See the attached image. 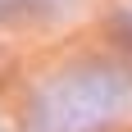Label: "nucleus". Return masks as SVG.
<instances>
[{
	"label": "nucleus",
	"mask_w": 132,
	"mask_h": 132,
	"mask_svg": "<svg viewBox=\"0 0 132 132\" xmlns=\"http://www.w3.org/2000/svg\"><path fill=\"white\" fill-rule=\"evenodd\" d=\"M41 100L50 105L41 132H96L132 100V73L119 64H82L50 82Z\"/></svg>",
	"instance_id": "obj_1"
},
{
	"label": "nucleus",
	"mask_w": 132,
	"mask_h": 132,
	"mask_svg": "<svg viewBox=\"0 0 132 132\" xmlns=\"http://www.w3.org/2000/svg\"><path fill=\"white\" fill-rule=\"evenodd\" d=\"M68 0H0V9L5 14H27V9H59Z\"/></svg>",
	"instance_id": "obj_2"
},
{
	"label": "nucleus",
	"mask_w": 132,
	"mask_h": 132,
	"mask_svg": "<svg viewBox=\"0 0 132 132\" xmlns=\"http://www.w3.org/2000/svg\"><path fill=\"white\" fill-rule=\"evenodd\" d=\"M114 27H119V37L128 41V50H132V14H119V23H114Z\"/></svg>",
	"instance_id": "obj_3"
}]
</instances>
